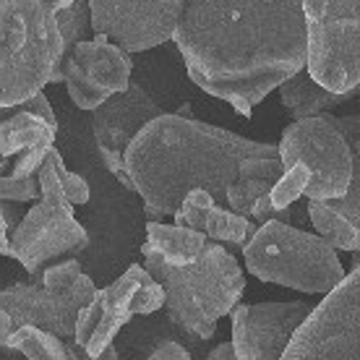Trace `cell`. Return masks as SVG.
Returning a JSON list of instances; mask_svg holds the SVG:
<instances>
[{"label": "cell", "mask_w": 360, "mask_h": 360, "mask_svg": "<svg viewBox=\"0 0 360 360\" xmlns=\"http://www.w3.org/2000/svg\"><path fill=\"white\" fill-rule=\"evenodd\" d=\"M172 42L198 89L251 117L308 65V16L303 0H188Z\"/></svg>", "instance_id": "6da1fadb"}, {"label": "cell", "mask_w": 360, "mask_h": 360, "mask_svg": "<svg viewBox=\"0 0 360 360\" xmlns=\"http://www.w3.org/2000/svg\"><path fill=\"white\" fill-rule=\"evenodd\" d=\"M279 146L251 141L196 117L165 112L126 149V162L152 222L175 214L191 191L207 188L227 204V188L251 157H277Z\"/></svg>", "instance_id": "7a4b0ae2"}, {"label": "cell", "mask_w": 360, "mask_h": 360, "mask_svg": "<svg viewBox=\"0 0 360 360\" xmlns=\"http://www.w3.org/2000/svg\"><path fill=\"white\" fill-rule=\"evenodd\" d=\"M146 269L167 292V321L196 340H209L222 316L233 314L245 290V277L233 253L207 243L193 264L175 266L165 262L152 245L141 248Z\"/></svg>", "instance_id": "3957f363"}, {"label": "cell", "mask_w": 360, "mask_h": 360, "mask_svg": "<svg viewBox=\"0 0 360 360\" xmlns=\"http://www.w3.org/2000/svg\"><path fill=\"white\" fill-rule=\"evenodd\" d=\"M3 110H13L47 84L63 82L68 60L58 13L42 0H0Z\"/></svg>", "instance_id": "277c9868"}, {"label": "cell", "mask_w": 360, "mask_h": 360, "mask_svg": "<svg viewBox=\"0 0 360 360\" xmlns=\"http://www.w3.org/2000/svg\"><path fill=\"white\" fill-rule=\"evenodd\" d=\"M245 266L256 279L285 288L326 295L347 274L324 235H311L290 222H264L243 245Z\"/></svg>", "instance_id": "5b68a950"}, {"label": "cell", "mask_w": 360, "mask_h": 360, "mask_svg": "<svg viewBox=\"0 0 360 360\" xmlns=\"http://www.w3.org/2000/svg\"><path fill=\"white\" fill-rule=\"evenodd\" d=\"M97 295L89 274L79 259L47 266L42 279L16 282L0 292V342L8 347L11 337L21 326H37L71 340L76 337L79 316Z\"/></svg>", "instance_id": "8992f818"}, {"label": "cell", "mask_w": 360, "mask_h": 360, "mask_svg": "<svg viewBox=\"0 0 360 360\" xmlns=\"http://www.w3.org/2000/svg\"><path fill=\"white\" fill-rule=\"evenodd\" d=\"M39 186L42 196L21 217L18 227L11 235L8 251L11 259H16L32 274V279H42L50 262L79 256L89 245V235L73 217V204L65 196L50 154L39 167Z\"/></svg>", "instance_id": "52a82bcc"}, {"label": "cell", "mask_w": 360, "mask_h": 360, "mask_svg": "<svg viewBox=\"0 0 360 360\" xmlns=\"http://www.w3.org/2000/svg\"><path fill=\"white\" fill-rule=\"evenodd\" d=\"M279 160L288 167H306V198H340L352 180V146L337 128L332 112L292 120L279 139Z\"/></svg>", "instance_id": "ba28073f"}, {"label": "cell", "mask_w": 360, "mask_h": 360, "mask_svg": "<svg viewBox=\"0 0 360 360\" xmlns=\"http://www.w3.org/2000/svg\"><path fill=\"white\" fill-rule=\"evenodd\" d=\"M282 360H360V269L326 292Z\"/></svg>", "instance_id": "9c48e42d"}, {"label": "cell", "mask_w": 360, "mask_h": 360, "mask_svg": "<svg viewBox=\"0 0 360 360\" xmlns=\"http://www.w3.org/2000/svg\"><path fill=\"white\" fill-rule=\"evenodd\" d=\"M167 292L152 277L146 266H128L120 277L97 290V295L84 308L76 326V342L86 347L89 355H102L108 350L115 334L134 319V316H149L165 308Z\"/></svg>", "instance_id": "30bf717a"}, {"label": "cell", "mask_w": 360, "mask_h": 360, "mask_svg": "<svg viewBox=\"0 0 360 360\" xmlns=\"http://www.w3.org/2000/svg\"><path fill=\"white\" fill-rule=\"evenodd\" d=\"M165 112H170V110L146 89L139 76H134L126 91L112 94L91 115V134H94V144H97L102 162L120 180L123 188L134 191V193L136 183L128 170L126 149L152 120H157Z\"/></svg>", "instance_id": "8fae6325"}, {"label": "cell", "mask_w": 360, "mask_h": 360, "mask_svg": "<svg viewBox=\"0 0 360 360\" xmlns=\"http://www.w3.org/2000/svg\"><path fill=\"white\" fill-rule=\"evenodd\" d=\"M91 32L126 53H144L175 39L188 0H89Z\"/></svg>", "instance_id": "7c38bea8"}, {"label": "cell", "mask_w": 360, "mask_h": 360, "mask_svg": "<svg viewBox=\"0 0 360 360\" xmlns=\"http://www.w3.org/2000/svg\"><path fill=\"white\" fill-rule=\"evenodd\" d=\"M314 308L300 300L233 308V345L238 360H282L295 332Z\"/></svg>", "instance_id": "4fadbf2b"}, {"label": "cell", "mask_w": 360, "mask_h": 360, "mask_svg": "<svg viewBox=\"0 0 360 360\" xmlns=\"http://www.w3.org/2000/svg\"><path fill=\"white\" fill-rule=\"evenodd\" d=\"M306 68L326 89H360V18L308 21Z\"/></svg>", "instance_id": "5bb4252c"}, {"label": "cell", "mask_w": 360, "mask_h": 360, "mask_svg": "<svg viewBox=\"0 0 360 360\" xmlns=\"http://www.w3.org/2000/svg\"><path fill=\"white\" fill-rule=\"evenodd\" d=\"M334 123L352 146L350 188L345 196L329 201L308 198V217L337 251L355 253L360 251V115H334Z\"/></svg>", "instance_id": "9a60e30c"}, {"label": "cell", "mask_w": 360, "mask_h": 360, "mask_svg": "<svg viewBox=\"0 0 360 360\" xmlns=\"http://www.w3.org/2000/svg\"><path fill=\"white\" fill-rule=\"evenodd\" d=\"M175 225L191 227L198 233H207L212 240H222V243H233L243 248L251 240L259 227H253L248 217L238 214L233 209H225L217 204V198L207 188L191 191L183 207L172 214Z\"/></svg>", "instance_id": "2e32d148"}, {"label": "cell", "mask_w": 360, "mask_h": 360, "mask_svg": "<svg viewBox=\"0 0 360 360\" xmlns=\"http://www.w3.org/2000/svg\"><path fill=\"white\" fill-rule=\"evenodd\" d=\"M71 58L110 94L126 91L131 86V79H134L131 53L117 47L115 42H108V37L94 34V39L79 42L73 47Z\"/></svg>", "instance_id": "e0dca14e"}, {"label": "cell", "mask_w": 360, "mask_h": 360, "mask_svg": "<svg viewBox=\"0 0 360 360\" xmlns=\"http://www.w3.org/2000/svg\"><path fill=\"white\" fill-rule=\"evenodd\" d=\"M55 134H58V126L50 123L47 117L37 115L32 110L18 108L0 126V157H3V165L21 152H34L47 157V152L55 146Z\"/></svg>", "instance_id": "ac0fdd59"}, {"label": "cell", "mask_w": 360, "mask_h": 360, "mask_svg": "<svg viewBox=\"0 0 360 360\" xmlns=\"http://www.w3.org/2000/svg\"><path fill=\"white\" fill-rule=\"evenodd\" d=\"M360 94V89L355 91H332L326 89L324 84H319L311 76L308 68L297 71L295 76H290L288 82L279 86V97H282V105L288 110V115L292 120H303V117H314L326 112L329 108H337V105H345Z\"/></svg>", "instance_id": "d6986e66"}, {"label": "cell", "mask_w": 360, "mask_h": 360, "mask_svg": "<svg viewBox=\"0 0 360 360\" xmlns=\"http://www.w3.org/2000/svg\"><path fill=\"white\" fill-rule=\"evenodd\" d=\"M285 175V165L277 157H251L240 165V175L227 188V207L251 219L256 201L274 191Z\"/></svg>", "instance_id": "ffe728a7"}, {"label": "cell", "mask_w": 360, "mask_h": 360, "mask_svg": "<svg viewBox=\"0 0 360 360\" xmlns=\"http://www.w3.org/2000/svg\"><path fill=\"white\" fill-rule=\"evenodd\" d=\"M146 243L162 256L165 262L175 264V266H186L193 264L207 248V233H198L191 227L180 225H162V222H152L146 225Z\"/></svg>", "instance_id": "44dd1931"}, {"label": "cell", "mask_w": 360, "mask_h": 360, "mask_svg": "<svg viewBox=\"0 0 360 360\" xmlns=\"http://www.w3.org/2000/svg\"><path fill=\"white\" fill-rule=\"evenodd\" d=\"M6 350H18L27 355V360H73L68 352V342L60 337L37 329V326H21L11 337Z\"/></svg>", "instance_id": "7402d4cb"}, {"label": "cell", "mask_w": 360, "mask_h": 360, "mask_svg": "<svg viewBox=\"0 0 360 360\" xmlns=\"http://www.w3.org/2000/svg\"><path fill=\"white\" fill-rule=\"evenodd\" d=\"M63 73H65V89H68V97L73 99V105L79 110H89V112H94V110L102 105V102H108L112 94H110L105 86H99L94 79H91L89 73L84 71L82 65L76 63L73 58H68L63 63Z\"/></svg>", "instance_id": "603a6c76"}, {"label": "cell", "mask_w": 360, "mask_h": 360, "mask_svg": "<svg viewBox=\"0 0 360 360\" xmlns=\"http://www.w3.org/2000/svg\"><path fill=\"white\" fill-rule=\"evenodd\" d=\"M58 24L65 39V53L71 58L73 47L86 39V29L91 27V6L89 0H73L71 6L58 11Z\"/></svg>", "instance_id": "cb8c5ba5"}, {"label": "cell", "mask_w": 360, "mask_h": 360, "mask_svg": "<svg viewBox=\"0 0 360 360\" xmlns=\"http://www.w3.org/2000/svg\"><path fill=\"white\" fill-rule=\"evenodd\" d=\"M47 154H50V160H53L58 178H60V183H63L68 201H71V204H86V201H89V183H86V180L82 178V175H76V172L65 170L63 154L58 152L55 146Z\"/></svg>", "instance_id": "d4e9b609"}, {"label": "cell", "mask_w": 360, "mask_h": 360, "mask_svg": "<svg viewBox=\"0 0 360 360\" xmlns=\"http://www.w3.org/2000/svg\"><path fill=\"white\" fill-rule=\"evenodd\" d=\"M0 196H3V201H34V198L42 196L39 175H37V178H13V175H3Z\"/></svg>", "instance_id": "484cf974"}, {"label": "cell", "mask_w": 360, "mask_h": 360, "mask_svg": "<svg viewBox=\"0 0 360 360\" xmlns=\"http://www.w3.org/2000/svg\"><path fill=\"white\" fill-rule=\"evenodd\" d=\"M253 219L256 222H271V219H279V222H292V212L290 209H277L274 207V201H271V193L262 196L256 201V207H253Z\"/></svg>", "instance_id": "4316f807"}, {"label": "cell", "mask_w": 360, "mask_h": 360, "mask_svg": "<svg viewBox=\"0 0 360 360\" xmlns=\"http://www.w3.org/2000/svg\"><path fill=\"white\" fill-rule=\"evenodd\" d=\"M149 360H191V352L183 347V345L172 342V340H165L162 345H157L154 352L149 355Z\"/></svg>", "instance_id": "83f0119b"}, {"label": "cell", "mask_w": 360, "mask_h": 360, "mask_svg": "<svg viewBox=\"0 0 360 360\" xmlns=\"http://www.w3.org/2000/svg\"><path fill=\"white\" fill-rule=\"evenodd\" d=\"M18 108H21V110H32V112L47 117L50 123H55V126H58V120H55V112H53V108H50V102H47L45 91H37L34 97H29L27 102H21Z\"/></svg>", "instance_id": "f1b7e54d"}, {"label": "cell", "mask_w": 360, "mask_h": 360, "mask_svg": "<svg viewBox=\"0 0 360 360\" xmlns=\"http://www.w3.org/2000/svg\"><path fill=\"white\" fill-rule=\"evenodd\" d=\"M65 342H68V352H71L73 360H117V352H115V347H112V345H110L102 355H97V358H94V355H89V352H86V347H82L76 340H65Z\"/></svg>", "instance_id": "f546056e"}, {"label": "cell", "mask_w": 360, "mask_h": 360, "mask_svg": "<svg viewBox=\"0 0 360 360\" xmlns=\"http://www.w3.org/2000/svg\"><path fill=\"white\" fill-rule=\"evenodd\" d=\"M329 3L332 0H303V8H306L308 21H321L329 11Z\"/></svg>", "instance_id": "4dcf8cb0"}, {"label": "cell", "mask_w": 360, "mask_h": 360, "mask_svg": "<svg viewBox=\"0 0 360 360\" xmlns=\"http://www.w3.org/2000/svg\"><path fill=\"white\" fill-rule=\"evenodd\" d=\"M207 360H235V345L233 342L217 345L214 350L207 355Z\"/></svg>", "instance_id": "1f68e13d"}, {"label": "cell", "mask_w": 360, "mask_h": 360, "mask_svg": "<svg viewBox=\"0 0 360 360\" xmlns=\"http://www.w3.org/2000/svg\"><path fill=\"white\" fill-rule=\"evenodd\" d=\"M42 3H45L47 8H53L55 13H58V11H63L65 6H71L73 0H42Z\"/></svg>", "instance_id": "d6a6232c"}, {"label": "cell", "mask_w": 360, "mask_h": 360, "mask_svg": "<svg viewBox=\"0 0 360 360\" xmlns=\"http://www.w3.org/2000/svg\"><path fill=\"white\" fill-rule=\"evenodd\" d=\"M350 269H360V251L352 253V262H350Z\"/></svg>", "instance_id": "836d02e7"}, {"label": "cell", "mask_w": 360, "mask_h": 360, "mask_svg": "<svg viewBox=\"0 0 360 360\" xmlns=\"http://www.w3.org/2000/svg\"><path fill=\"white\" fill-rule=\"evenodd\" d=\"M235 360H238V355H235Z\"/></svg>", "instance_id": "e575fe53"}]
</instances>
